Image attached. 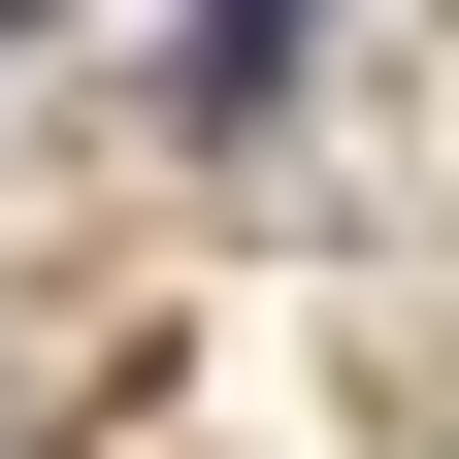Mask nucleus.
<instances>
[{
    "mask_svg": "<svg viewBox=\"0 0 459 459\" xmlns=\"http://www.w3.org/2000/svg\"><path fill=\"white\" fill-rule=\"evenodd\" d=\"M263 33H296V0H230V66H263Z\"/></svg>",
    "mask_w": 459,
    "mask_h": 459,
    "instance_id": "obj_1",
    "label": "nucleus"
},
{
    "mask_svg": "<svg viewBox=\"0 0 459 459\" xmlns=\"http://www.w3.org/2000/svg\"><path fill=\"white\" fill-rule=\"evenodd\" d=\"M0 33H33V0H0Z\"/></svg>",
    "mask_w": 459,
    "mask_h": 459,
    "instance_id": "obj_2",
    "label": "nucleus"
}]
</instances>
